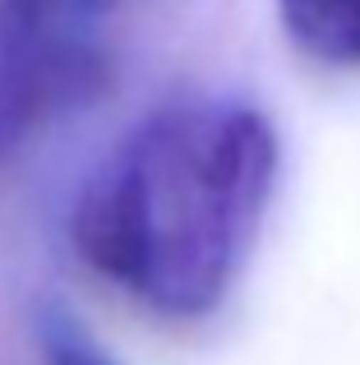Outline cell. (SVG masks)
<instances>
[{"label":"cell","instance_id":"obj_2","mask_svg":"<svg viewBox=\"0 0 360 365\" xmlns=\"http://www.w3.org/2000/svg\"><path fill=\"white\" fill-rule=\"evenodd\" d=\"M120 0H0V176L107 74Z\"/></svg>","mask_w":360,"mask_h":365},{"label":"cell","instance_id":"obj_3","mask_svg":"<svg viewBox=\"0 0 360 365\" xmlns=\"http://www.w3.org/2000/svg\"><path fill=\"white\" fill-rule=\"evenodd\" d=\"M287 37L319 65H360V0H277Z\"/></svg>","mask_w":360,"mask_h":365},{"label":"cell","instance_id":"obj_4","mask_svg":"<svg viewBox=\"0 0 360 365\" xmlns=\"http://www.w3.org/2000/svg\"><path fill=\"white\" fill-rule=\"evenodd\" d=\"M37 338H42V361L46 365H120L83 333V324H74L70 314H60V310L42 314Z\"/></svg>","mask_w":360,"mask_h":365},{"label":"cell","instance_id":"obj_1","mask_svg":"<svg viewBox=\"0 0 360 365\" xmlns=\"http://www.w3.org/2000/svg\"><path fill=\"white\" fill-rule=\"evenodd\" d=\"M282 143L240 98H185L134 120L70 208L79 259L171 324L231 296L277 190Z\"/></svg>","mask_w":360,"mask_h":365}]
</instances>
